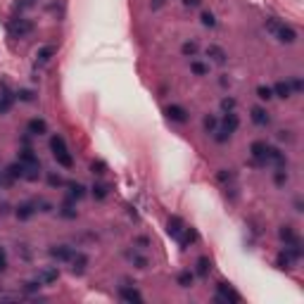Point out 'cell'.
I'll return each mask as SVG.
<instances>
[{
    "mask_svg": "<svg viewBox=\"0 0 304 304\" xmlns=\"http://www.w3.org/2000/svg\"><path fill=\"white\" fill-rule=\"evenodd\" d=\"M264 29L280 43H295L297 40V31L292 27H288V24H283V22H278V19H266Z\"/></svg>",
    "mask_w": 304,
    "mask_h": 304,
    "instance_id": "6da1fadb",
    "label": "cell"
},
{
    "mask_svg": "<svg viewBox=\"0 0 304 304\" xmlns=\"http://www.w3.org/2000/svg\"><path fill=\"white\" fill-rule=\"evenodd\" d=\"M50 150H53V157L57 159L60 167H65V169H71V167H74V157H71V152H69V147H67L62 135H53Z\"/></svg>",
    "mask_w": 304,
    "mask_h": 304,
    "instance_id": "7a4b0ae2",
    "label": "cell"
},
{
    "mask_svg": "<svg viewBox=\"0 0 304 304\" xmlns=\"http://www.w3.org/2000/svg\"><path fill=\"white\" fill-rule=\"evenodd\" d=\"M216 302H224V304L236 302V304H240L242 302V297L231 288V283H216Z\"/></svg>",
    "mask_w": 304,
    "mask_h": 304,
    "instance_id": "3957f363",
    "label": "cell"
},
{
    "mask_svg": "<svg viewBox=\"0 0 304 304\" xmlns=\"http://www.w3.org/2000/svg\"><path fill=\"white\" fill-rule=\"evenodd\" d=\"M10 36L12 38H24V36H29L31 31H34V24L29 22V19H24V17H17V19H12L10 22Z\"/></svg>",
    "mask_w": 304,
    "mask_h": 304,
    "instance_id": "277c9868",
    "label": "cell"
},
{
    "mask_svg": "<svg viewBox=\"0 0 304 304\" xmlns=\"http://www.w3.org/2000/svg\"><path fill=\"white\" fill-rule=\"evenodd\" d=\"M185 228H188V226L183 224V219H181V216H171V219H169V224H167V233H169L173 240H178V242H181V240H183Z\"/></svg>",
    "mask_w": 304,
    "mask_h": 304,
    "instance_id": "5b68a950",
    "label": "cell"
},
{
    "mask_svg": "<svg viewBox=\"0 0 304 304\" xmlns=\"http://www.w3.org/2000/svg\"><path fill=\"white\" fill-rule=\"evenodd\" d=\"M238 126H240L238 114H236V112H226V117L221 119V131L228 133V135H233V133L238 131Z\"/></svg>",
    "mask_w": 304,
    "mask_h": 304,
    "instance_id": "8992f818",
    "label": "cell"
},
{
    "mask_svg": "<svg viewBox=\"0 0 304 304\" xmlns=\"http://www.w3.org/2000/svg\"><path fill=\"white\" fill-rule=\"evenodd\" d=\"M74 252H76V250H74V247H69V245H55V247H50V257H53V259H57V262H69Z\"/></svg>",
    "mask_w": 304,
    "mask_h": 304,
    "instance_id": "52a82bcc",
    "label": "cell"
},
{
    "mask_svg": "<svg viewBox=\"0 0 304 304\" xmlns=\"http://www.w3.org/2000/svg\"><path fill=\"white\" fill-rule=\"evenodd\" d=\"M69 264H71V271H74V273H83L86 266H88V257H86L83 252H74L71 259H69Z\"/></svg>",
    "mask_w": 304,
    "mask_h": 304,
    "instance_id": "ba28073f",
    "label": "cell"
},
{
    "mask_svg": "<svg viewBox=\"0 0 304 304\" xmlns=\"http://www.w3.org/2000/svg\"><path fill=\"white\" fill-rule=\"evenodd\" d=\"M119 297L124 300V302H135V304H140L143 302V295L135 290V288H129V285H121L119 288Z\"/></svg>",
    "mask_w": 304,
    "mask_h": 304,
    "instance_id": "9c48e42d",
    "label": "cell"
},
{
    "mask_svg": "<svg viewBox=\"0 0 304 304\" xmlns=\"http://www.w3.org/2000/svg\"><path fill=\"white\" fill-rule=\"evenodd\" d=\"M266 143L264 140H254L250 147V152H252V157H254V162L257 164H266Z\"/></svg>",
    "mask_w": 304,
    "mask_h": 304,
    "instance_id": "30bf717a",
    "label": "cell"
},
{
    "mask_svg": "<svg viewBox=\"0 0 304 304\" xmlns=\"http://www.w3.org/2000/svg\"><path fill=\"white\" fill-rule=\"evenodd\" d=\"M167 117L171 121H176V124H185L188 121V112L181 105H169L167 107Z\"/></svg>",
    "mask_w": 304,
    "mask_h": 304,
    "instance_id": "8fae6325",
    "label": "cell"
},
{
    "mask_svg": "<svg viewBox=\"0 0 304 304\" xmlns=\"http://www.w3.org/2000/svg\"><path fill=\"white\" fill-rule=\"evenodd\" d=\"M19 162H22L27 169H31V167H40L38 157L34 155V150H31V147H24V150L19 152Z\"/></svg>",
    "mask_w": 304,
    "mask_h": 304,
    "instance_id": "7c38bea8",
    "label": "cell"
},
{
    "mask_svg": "<svg viewBox=\"0 0 304 304\" xmlns=\"http://www.w3.org/2000/svg\"><path fill=\"white\" fill-rule=\"evenodd\" d=\"M57 278H60V271H57V269H43L38 276H36V280H38L40 285H50Z\"/></svg>",
    "mask_w": 304,
    "mask_h": 304,
    "instance_id": "4fadbf2b",
    "label": "cell"
},
{
    "mask_svg": "<svg viewBox=\"0 0 304 304\" xmlns=\"http://www.w3.org/2000/svg\"><path fill=\"white\" fill-rule=\"evenodd\" d=\"M252 121L257 126H269L271 117H269V112H266L264 107H252Z\"/></svg>",
    "mask_w": 304,
    "mask_h": 304,
    "instance_id": "5bb4252c",
    "label": "cell"
},
{
    "mask_svg": "<svg viewBox=\"0 0 304 304\" xmlns=\"http://www.w3.org/2000/svg\"><path fill=\"white\" fill-rule=\"evenodd\" d=\"M27 131L29 135H43L48 131V124H45V119H31L27 124Z\"/></svg>",
    "mask_w": 304,
    "mask_h": 304,
    "instance_id": "9a60e30c",
    "label": "cell"
},
{
    "mask_svg": "<svg viewBox=\"0 0 304 304\" xmlns=\"http://www.w3.org/2000/svg\"><path fill=\"white\" fill-rule=\"evenodd\" d=\"M207 57L212 60L214 65H226V53L224 48H219V45H209L207 48Z\"/></svg>",
    "mask_w": 304,
    "mask_h": 304,
    "instance_id": "2e32d148",
    "label": "cell"
},
{
    "mask_svg": "<svg viewBox=\"0 0 304 304\" xmlns=\"http://www.w3.org/2000/svg\"><path fill=\"white\" fill-rule=\"evenodd\" d=\"M36 212H38L36 202H24V204H19V207H17V216H19V219H31Z\"/></svg>",
    "mask_w": 304,
    "mask_h": 304,
    "instance_id": "e0dca14e",
    "label": "cell"
},
{
    "mask_svg": "<svg viewBox=\"0 0 304 304\" xmlns=\"http://www.w3.org/2000/svg\"><path fill=\"white\" fill-rule=\"evenodd\" d=\"M53 55H55V48H53V45H45V48H40L38 53H36V67L48 65Z\"/></svg>",
    "mask_w": 304,
    "mask_h": 304,
    "instance_id": "ac0fdd59",
    "label": "cell"
},
{
    "mask_svg": "<svg viewBox=\"0 0 304 304\" xmlns=\"http://www.w3.org/2000/svg\"><path fill=\"white\" fill-rule=\"evenodd\" d=\"M12 102H14L12 93L5 91V93H2V98H0V117H2V114H7V112L12 109Z\"/></svg>",
    "mask_w": 304,
    "mask_h": 304,
    "instance_id": "d6986e66",
    "label": "cell"
},
{
    "mask_svg": "<svg viewBox=\"0 0 304 304\" xmlns=\"http://www.w3.org/2000/svg\"><path fill=\"white\" fill-rule=\"evenodd\" d=\"M273 95H278V98H290V95H292L290 83H285V81H278L276 86H273Z\"/></svg>",
    "mask_w": 304,
    "mask_h": 304,
    "instance_id": "ffe728a7",
    "label": "cell"
},
{
    "mask_svg": "<svg viewBox=\"0 0 304 304\" xmlns=\"http://www.w3.org/2000/svg\"><path fill=\"white\" fill-rule=\"evenodd\" d=\"M280 238L285 240V245H295V242H300V238L295 236V231H292L290 226H283V228H280Z\"/></svg>",
    "mask_w": 304,
    "mask_h": 304,
    "instance_id": "44dd1931",
    "label": "cell"
},
{
    "mask_svg": "<svg viewBox=\"0 0 304 304\" xmlns=\"http://www.w3.org/2000/svg\"><path fill=\"white\" fill-rule=\"evenodd\" d=\"M190 71L198 74V76H207V74H209V65H204V62H200V60H193V62H190Z\"/></svg>",
    "mask_w": 304,
    "mask_h": 304,
    "instance_id": "7402d4cb",
    "label": "cell"
},
{
    "mask_svg": "<svg viewBox=\"0 0 304 304\" xmlns=\"http://www.w3.org/2000/svg\"><path fill=\"white\" fill-rule=\"evenodd\" d=\"M86 195V185L83 183H71L69 185V200H81Z\"/></svg>",
    "mask_w": 304,
    "mask_h": 304,
    "instance_id": "603a6c76",
    "label": "cell"
},
{
    "mask_svg": "<svg viewBox=\"0 0 304 304\" xmlns=\"http://www.w3.org/2000/svg\"><path fill=\"white\" fill-rule=\"evenodd\" d=\"M126 257H129V262H131V264H135L138 269H147V259L143 257V254H138V252H129Z\"/></svg>",
    "mask_w": 304,
    "mask_h": 304,
    "instance_id": "cb8c5ba5",
    "label": "cell"
},
{
    "mask_svg": "<svg viewBox=\"0 0 304 304\" xmlns=\"http://www.w3.org/2000/svg\"><path fill=\"white\" fill-rule=\"evenodd\" d=\"M276 262H278V266H280V269H292V264H295V259H292V257H290V254H288L285 250L278 254Z\"/></svg>",
    "mask_w": 304,
    "mask_h": 304,
    "instance_id": "d4e9b609",
    "label": "cell"
},
{
    "mask_svg": "<svg viewBox=\"0 0 304 304\" xmlns=\"http://www.w3.org/2000/svg\"><path fill=\"white\" fill-rule=\"evenodd\" d=\"M181 53L185 55V57H195V55L200 53V45L195 43V40H190V43H183V48H181Z\"/></svg>",
    "mask_w": 304,
    "mask_h": 304,
    "instance_id": "484cf974",
    "label": "cell"
},
{
    "mask_svg": "<svg viewBox=\"0 0 304 304\" xmlns=\"http://www.w3.org/2000/svg\"><path fill=\"white\" fill-rule=\"evenodd\" d=\"M107 193H109V185H105V183H95V185H93V195H95V200H105Z\"/></svg>",
    "mask_w": 304,
    "mask_h": 304,
    "instance_id": "4316f807",
    "label": "cell"
},
{
    "mask_svg": "<svg viewBox=\"0 0 304 304\" xmlns=\"http://www.w3.org/2000/svg\"><path fill=\"white\" fill-rule=\"evenodd\" d=\"M209 271H212L209 259H207V257H200V259H198V273H200V276H207Z\"/></svg>",
    "mask_w": 304,
    "mask_h": 304,
    "instance_id": "83f0119b",
    "label": "cell"
},
{
    "mask_svg": "<svg viewBox=\"0 0 304 304\" xmlns=\"http://www.w3.org/2000/svg\"><path fill=\"white\" fill-rule=\"evenodd\" d=\"M193 280H195V276H193L190 271L178 273V285H181V288H190V285H193Z\"/></svg>",
    "mask_w": 304,
    "mask_h": 304,
    "instance_id": "f1b7e54d",
    "label": "cell"
},
{
    "mask_svg": "<svg viewBox=\"0 0 304 304\" xmlns=\"http://www.w3.org/2000/svg\"><path fill=\"white\" fill-rule=\"evenodd\" d=\"M257 95H259V100H271V98H276L271 86H259V88H257Z\"/></svg>",
    "mask_w": 304,
    "mask_h": 304,
    "instance_id": "f546056e",
    "label": "cell"
},
{
    "mask_svg": "<svg viewBox=\"0 0 304 304\" xmlns=\"http://www.w3.org/2000/svg\"><path fill=\"white\" fill-rule=\"evenodd\" d=\"M204 129H207V133H214L216 129H219V119L214 117V114H209V117H204Z\"/></svg>",
    "mask_w": 304,
    "mask_h": 304,
    "instance_id": "4dcf8cb0",
    "label": "cell"
},
{
    "mask_svg": "<svg viewBox=\"0 0 304 304\" xmlns=\"http://www.w3.org/2000/svg\"><path fill=\"white\" fill-rule=\"evenodd\" d=\"M200 19H202V24H204V27H209V29L216 27V17H214L212 12H202V17H200Z\"/></svg>",
    "mask_w": 304,
    "mask_h": 304,
    "instance_id": "1f68e13d",
    "label": "cell"
},
{
    "mask_svg": "<svg viewBox=\"0 0 304 304\" xmlns=\"http://www.w3.org/2000/svg\"><path fill=\"white\" fill-rule=\"evenodd\" d=\"M221 109L224 112H233L236 109V98H224L221 100Z\"/></svg>",
    "mask_w": 304,
    "mask_h": 304,
    "instance_id": "d6a6232c",
    "label": "cell"
},
{
    "mask_svg": "<svg viewBox=\"0 0 304 304\" xmlns=\"http://www.w3.org/2000/svg\"><path fill=\"white\" fill-rule=\"evenodd\" d=\"M60 214H62L65 219H76V209H74L71 204H65V207L60 209Z\"/></svg>",
    "mask_w": 304,
    "mask_h": 304,
    "instance_id": "836d02e7",
    "label": "cell"
},
{
    "mask_svg": "<svg viewBox=\"0 0 304 304\" xmlns=\"http://www.w3.org/2000/svg\"><path fill=\"white\" fill-rule=\"evenodd\" d=\"M40 288L38 280H29V283H24V292H36Z\"/></svg>",
    "mask_w": 304,
    "mask_h": 304,
    "instance_id": "e575fe53",
    "label": "cell"
},
{
    "mask_svg": "<svg viewBox=\"0 0 304 304\" xmlns=\"http://www.w3.org/2000/svg\"><path fill=\"white\" fill-rule=\"evenodd\" d=\"M36 207H38L40 212H53V204H50V202H45V200H38V202H36Z\"/></svg>",
    "mask_w": 304,
    "mask_h": 304,
    "instance_id": "d590c367",
    "label": "cell"
},
{
    "mask_svg": "<svg viewBox=\"0 0 304 304\" xmlns=\"http://www.w3.org/2000/svg\"><path fill=\"white\" fill-rule=\"evenodd\" d=\"M285 181H288V173L283 171V169H278V171H276V183H278V185H283Z\"/></svg>",
    "mask_w": 304,
    "mask_h": 304,
    "instance_id": "8d00e7d4",
    "label": "cell"
},
{
    "mask_svg": "<svg viewBox=\"0 0 304 304\" xmlns=\"http://www.w3.org/2000/svg\"><path fill=\"white\" fill-rule=\"evenodd\" d=\"M93 173H105V162H93Z\"/></svg>",
    "mask_w": 304,
    "mask_h": 304,
    "instance_id": "74e56055",
    "label": "cell"
},
{
    "mask_svg": "<svg viewBox=\"0 0 304 304\" xmlns=\"http://www.w3.org/2000/svg\"><path fill=\"white\" fill-rule=\"evenodd\" d=\"M34 5V0H17V10H27Z\"/></svg>",
    "mask_w": 304,
    "mask_h": 304,
    "instance_id": "f35d334b",
    "label": "cell"
},
{
    "mask_svg": "<svg viewBox=\"0 0 304 304\" xmlns=\"http://www.w3.org/2000/svg\"><path fill=\"white\" fill-rule=\"evenodd\" d=\"M48 181H50V185H65V181H62L60 176H55V173H50V176H48Z\"/></svg>",
    "mask_w": 304,
    "mask_h": 304,
    "instance_id": "ab89813d",
    "label": "cell"
},
{
    "mask_svg": "<svg viewBox=\"0 0 304 304\" xmlns=\"http://www.w3.org/2000/svg\"><path fill=\"white\" fill-rule=\"evenodd\" d=\"M290 88H292L295 93H300V91H302V81H300V79H292V81H290Z\"/></svg>",
    "mask_w": 304,
    "mask_h": 304,
    "instance_id": "60d3db41",
    "label": "cell"
},
{
    "mask_svg": "<svg viewBox=\"0 0 304 304\" xmlns=\"http://www.w3.org/2000/svg\"><path fill=\"white\" fill-rule=\"evenodd\" d=\"M5 269H7V257H5V252L0 250V273H2Z\"/></svg>",
    "mask_w": 304,
    "mask_h": 304,
    "instance_id": "b9f144b4",
    "label": "cell"
},
{
    "mask_svg": "<svg viewBox=\"0 0 304 304\" xmlns=\"http://www.w3.org/2000/svg\"><path fill=\"white\" fill-rule=\"evenodd\" d=\"M135 245H140V247L145 250V247H150V240L147 238H135Z\"/></svg>",
    "mask_w": 304,
    "mask_h": 304,
    "instance_id": "7bdbcfd3",
    "label": "cell"
},
{
    "mask_svg": "<svg viewBox=\"0 0 304 304\" xmlns=\"http://www.w3.org/2000/svg\"><path fill=\"white\" fill-rule=\"evenodd\" d=\"M200 2H202V0H183L185 7H200Z\"/></svg>",
    "mask_w": 304,
    "mask_h": 304,
    "instance_id": "ee69618b",
    "label": "cell"
},
{
    "mask_svg": "<svg viewBox=\"0 0 304 304\" xmlns=\"http://www.w3.org/2000/svg\"><path fill=\"white\" fill-rule=\"evenodd\" d=\"M22 100H34V95H31V91H22Z\"/></svg>",
    "mask_w": 304,
    "mask_h": 304,
    "instance_id": "f6af8a7d",
    "label": "cell"
},
{
    "mask_svg": "<svg viewBox=\"0 0 304 304\" xmlns=\"http://www.w3.org/2000/svg\"><path fill=\"white\" fill-rule=\"evenodd\" d=\"M162 5H164V0H152V7H155V10H157V7H162Z\"/></svg>",
    "mask_w": 304,
    "mask_h": 304,
    "instance_id": "bcb514c9",
    "label": "cell"
}]
</instances>
